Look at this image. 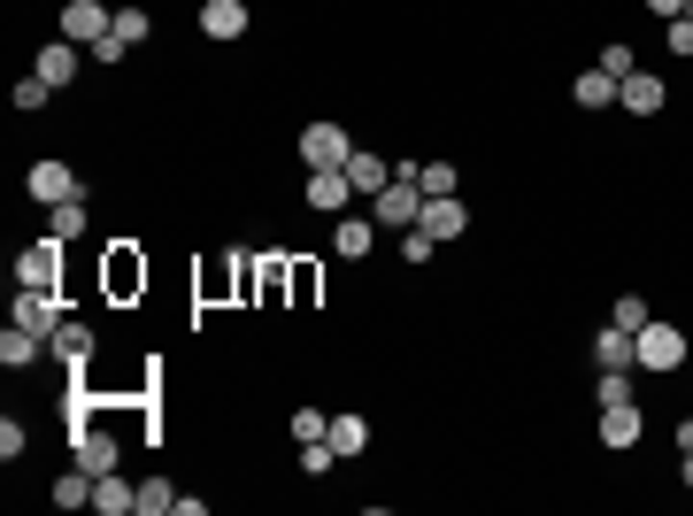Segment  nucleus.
Instances as JSON below:
<instances>
[{"label":"nucleus","instance_id":"7","mask_svg":"<svg viewBox=\"0 0 693 516\" xmlns=\"http://www.w3.org/2000/svg\"><path fill=\"white\" fill-rule=\"evenodd\" d=\"M663 101H671V85H663L655 70H632V78L617 85V109H624V116H663Z\"/></svg>","mask_w":693,"mask_h":516},{"label":"nucleus","instance_id":"20","mask_svg":"<svg viewBox=\"0 0 693 516\" xmlns=\"http://www.w3.org/2000/svg\"><path fill=\"white\" fill-rule=\"evenodd\" d=\"M46 239H62V247H70V239H85V193L46 208Z\"/></svg>","mask_w":693,"mask_h":516},{"label":"nucleus","instance_id":"8","mask_svg":"<svg viewBox=\"0 0 693 516\" xmlns=\"http://www.w3.org/2000/svg\"><path fill=\"white\" fill-rule=\"evenodd\" d=\"M15 286H62V239H39V247H23L15 255Z\"/></svg>","mask_w":693,"mask_h":516},{"label":"nucleus","instance_id":"6","mask_svg":"<svg viewBox=\"0 0 693 516\" xmlns=\"http://www.w3.org/2000/svg\"><path fill=\"white\" fill-rule=\"evenodd\" d=\"M108 31H116V16H108L101 0H70V8H62V39H77V47H101Z\"/></svg>","mask_w":693,"mask_h":516},{"label":"nucleus","instance_id":"37","mask_svg":"<svg viewBox=\"0 0 693 516\" xmlns=\"http://www.w3.org/2000/svg\"><path fill=\"white\" fill-rule=\"evenodd\" d=\"M671 54H686V62H693V16H679V23H671Z\"/></svg>","mask_w":693,"mask_h":516},{"label":"nucleus","instance_id":"10","mask_svg":"<svg viewBox=\"0 0 693 516\" xmlns=\"http://www.w3.org/2000/svg\"><path fill=\"white\" fill-rule=\"evenodd\" d=\"M416 224H424V231L447 247V239H463V231H470V208H463L455 193H439V200H424V216H416Z\"/></svg>","mask_w":693,"mask_h":516},{"label":"nucleus","instance_id":"19","mask_svg":"<svg viewBox=\"0 0 693 516\" xmlns=\"http://www.w3.org/2000/svg\"><path fill=\"white\" fill-rule=\"evenodd\" d=\"M46 354L70 362V370H85V362H93V332H85V324H62V332L46 340Z\"/></svg>","mask_w":693,"mask_h":516},{"label":"nucleus","instance_id":"39","mask_svg":"<svg viewBox=\"0 0 693 516\" xmlns=\"http://www.w3.org/2000/svg\"><path fill=\"white\" fill-rule=\"evenodd\" d=\"M686 447H693V416H686V424H679V455H686Z\"/></svg>","mask_w":693,"mask_h":516},{"label":"nucleus","instance_id":"2","mask_svg":"<svg viewBox=\"0 0 693 516\" xmlns=\"http://www.w3.org/2000/svg\"><path fill=\"white\" fill-rule=\"evenodd\" d=\"M370 216H377V231H408V224L424 216V185H416V177H385V193H377Z\"/></svg>","mask_w":693,"mask_h":516},{"label":"nucleus","instance_id":"26","mask_svg":"<svg viewBox=\"0 0 693 516\" xmlns=\"http://www.w3.org/2000/svg\"><path fill=\"white\" fill-rule=\"evenodd\" d=\"M116 39H124V47H147V39H155V16H147V8H116Z\"/></svg>","mask_w":693,"mask_h":516},{"label":"nucleus","instance_id":"41","mask_svg":"<svg viewBox=\"0 0 693 516\" xmlns=\"http://www.w3.org/2000/svg\"><path fill=\"white\" fill-rule=\"evenodd\" d=\"M686 16H693V0H686Z\"/></svg>","mask_w":693,"mask_h":516},{"label":"nucleus","instance_id":"17","mask_svg":"<svg viewBox=\"0 0 693 516\" xmlns=\"http://www.w3.org/2000/svg\"><path fill=\"white\" fill-rule=\"evenodd\" d=\"M39 354H46V340H39V332H23V324H8V332H0V370H31Z\"/></svg>","mask_w":693,"mask_h":516},{"label":"nucleus","instance_id":"27","mask_svg":"<svg viewBox=\"0 0 693 516\" xmlns=\"http://www.w3.org/2000/svg\"><path fill=\"white\" fill-rule=\"evenodd\" d=\"M393 247H401V262H432V255H439V239H432L424 224H408V231H393Z\"/></svg>","mask_w":693,"mask_h":516},{"label":"nucleus","instance_id":"34","mask_svg":"<svg viewBox=\"0 0 693 516\" xmlns=\"http://www.w3.org/2000/svg\"><path fill=\"white\" fill-rule=\"evenodd\" d=\"M46 93H54V85H46L39 70H31V78H15V109H46Z\"/></svg>","mask_w":693,"mask_h":516},{"label":"nucleus","instance_id":"36","mask_svg":"<svg viewBox=\"0 0 693 516\" xmlns=\"http://www.w3.org/2000/svg\"><path fill=\"white\" fill-rule=\"evenodd\" d=\"M293 440H332V424H324V409H293Z\"/></svg>","mask_w":693,"mask_h":516},{"label":"nucleus","instance_id":"5","mask_svg":"<svg viewBox=\"0 0 693 516\" xmlns=\"http://www.w3.org/2000/svg\"><path fill=\"white\" fill-rule=\"evenodd\" d=\"M23 193H31L39 208H54V200H77L85 185H77V171H70V163H54V155H46V163H31V177H23Z\"/></svg>","mask_w":693,"mask_h":516},{"label":"nucleus","instance_id":"38","mask_svg":"<svg viewBox=\"0 0 693 516\" xmlns=\"http://www.w3.org/2000/svg\"><path fill=\"white\" fill-rule=\"evenodd\" d=\"M648 8H655L663 23H679V16H686V0H648Z\"/></svg>","mask_w":693,"mask_h":516},{"label":"nucleus","instance_id":"40","mask_svg":"<svg viewBox=\"0 0 693 516\" xmlns=\"http://www.w3.org/2000/svg\"><path fill=\"white\" fill-rule=\"evenodd\" d=\"M679 478H686V494H693V447H686V463H679Z\"/></svg>","mask_w":693,"mask_h":516},{"label":"nucleus","instance_id":"16","mask_svg":"<svg viewBox=\"0 0 693 516\" xmlns=\"http://www.w3.org/2000/svg\"><path fill=\"white\" fill-rule=\"evenodd\" d=\"M332 247H340L346 262H362V255L377 247V216H340V231H332Z\"/></svg>","mask_w":693,"mask_h":516},{"label":"nucleus","instance_id":"29","mask_svg":"<svg viewBox=\"0 0 693 516\" xmlns=\"http://www.w3.org/2000/svg\"><path fill=\"white\" fill-rule=\"evenodd\" d=\"M163 509H177L170 478H139V516H163Z\"/></svg>","mask_w":693,"mask_h":516},{"label":"nucleus","instance_id":"4","mask_svg":"<svg viewBox=\"0 0 693 516\" xmlns=\"http://www.w3.org/2000/svg\"><path fill=\"white\" fill-rule=\"evenodd\" d=\"M15 324H23V332H39V340H54L70 317H62V301H54L46 286H15Z\"/></svg>","mask_w":693,"mask_h":516},{"label":"nucleus","instance_id":"9","mask_svg":"<svg viewBox=\"0 0 693 516\" xmlns=\"http://www.w3.org/2000/svg\"><path fill=\"white\" fill-rule=\"evenodd\" d=\"M301 200H309L317 216H346V200H354V185H346V171H309V185H301Z\"/></svg>","mask_w":693,"mask_h":516},{"label":"nucleus","instance_id":"1","mask_svg":"<svg viewBox=\"0 0 693 516\" xmlns=\"http://www.w3.org/2000/svg\"><path fill=\"white\" fill-rule=\"evenodd\" d=\"M679 362H686V332H679V324L648 317V324L632 332V370H679Z\"/></svg>","mask_w":693,"mask_h":516},{"label":"nucleus","instance_id":"13","mask_svg":"<svg viewBox=\"0 0 693 516\" xmlns=\"http://www.w3.org/2000/svg\"><path fill=\"white\" fill-rule=\"evenodd\" d=\"M31 70H39V78L62 93V85L77 78V39H54V47H39V54H31Z\"/></svg>","mask_w":693,"mask_h":516},{"label":"nucleus","instance_id":"32","mask_svg":"<svg viewBox=\"0 0 693 516\" xmlns=\"http://www.w3.org/2000/svg\"><path fill=\"white\" fill-rule=\"evenodd\" d=\"M593 70H609V78H617V85H624V78H632V70H640V54H632V47H601V62H593Z\"/></svg>","mask_w":693,"mask_h":516},{"label":"nucleus","instance_id":"14","mask_svg":"<svg viewBox=\"0 0 693 516\" xmlns=\"http://www.w3.org/2000/svg\"><path fill=\"white\" fill-rule=\"evenodd\" d=\"M640 401H617V409H601V447H640Z\"/></svg>","mask_w":693,"mask_h":516},{"label":"nucleus","instance_id":"12","mask_svg":"<svg viewBox=\"0 0 693 516\" xmlns=\"http://www.w3.org/2000/svg\"><path fill=\"white\" fill-rule=\"evenodd\" d=\"M70 455H77L93 478H108V471H116V432H93V424H77V432H70Z\"/></svg>","mask_w":693,"mask_h":516},{"label":"nucleus","instance_id":"15","mask_svg":"<svg viewBox=\"0 0 693 516\" xmlns=\"http://www.w3.org/2000/svg\"><path fill=\"white\" fill-rule=\"evenodd\" d=\"M200 31L208 39H239L247 31V0H200Z\"/></svg>","mask_w":693,"mask_h":516},{"label":"nucleus","instance_id":"23","mask_svg":"<svg viewBox=\"0 0 693 516\" xmlns=\"http://www.w3.org/2000/svg\"><path fill=\"white\" fill-rule=\"evenodd\" d=\"M346 185H354V193H385V163L354 147V155H346Z\"/></svg>","mask_w":693,"mask_h":516},{"label":"nucleus","instance_id":"18","mask_svg":"<svg viewBox=\"0 0 693 516\" xmlns=\"http://www.w3.org/2000/svg\"><path fill=\"white\" fill-rule=\"evenodd\" d=\"M93 509H101V516H132V509H139V486H132V478H116V471H108V478H101V486H93Z\"/></svg>","mask_w":693,"mask_h":516},{"label":"nucleus","instance_id":"24","mask_svg":"<svg viewBox=\"0 0 693 516\" xmlns=\"http://www.w3.org/2000/svg\"><path fill=\"white\" fill-rule=\"evenodd\" d=\"M593 362H601V370H632V332H617V324H609V332L593 340Z\"/></svg>","mask_w":693,"mask_h":516},{"label":"nucleus","instance_id":"3","mask_svg":"<svg viewBox=\"0 0 693 516\" xmlns=\"http://www.w3.org/2000/svg\"><path fill=\"white\" fill-rule=\"evenodd\" d=\"M346 155H354L346 124H301V163L309 171H346Z\"/></svg>","mask_w":693,"mask_h":516},{"label":"nucleus","instance_id":"11","mask_svg":"<svg viewBox=\"0 0 693 516\" xmlns=\"http://www.w3.org/2000/svg\"><path fill=\"white\" fill-rule=\"evenodd\" d=\"M139 286H147V255H139L132 239H124V247H108V293H116V301H132Z\"/></svg>","mask_w":693,"mask_h":516},{"label":"nucleus","instance_id":"25","mask_svg":"<svg viewBox=\"0 0 693 516\" xmlns=\"http://www.w3.org/2000/svg\"><path fill=\"white\" fill-rule=\"evenodd\" d=\"M332 447H340V463H346V455H362V447H370V424H362L354 409H346V416H332Z\"/></svg>","mask_w":693,"mask_h":516},{"label":"nucleus","instance_id":"31","mask_svg":"<svg viewBox=\"0 0 693 516\" xmlns=\"http://www.w3.org/2000/svg\"><path fill=\"white\" fill-rule=\"evenodd\" d=\"M332 463H340V447H332V440H301V471H309V478H324Z\"/></svg>","mask_w":693,"mask_h":516},{"label":"nucleus","instance_id":"21","mask_svg":"<svg viewBox=\"0 0 693 516\" xmlns=\"http://www.w3.org/2000/svg\"><path fill=\"white\" fill-rule=\"evenodd\" d=\"M93 486H101V478H93V471L77 463L70 478H54V509H93Z\"/></svg>","mask_w":693,"mask_h":516},{"label":"nucleus","instance_id":"28","mask_svg":"<svg viewBox=\"0 0 693 516\" xmlns=\"http://www.w3.org/2000/svg\"><path fill=\"white\" fill-rule=\"evenodd\" d=\"M416 185H424V200H439V193H455L463 177H455V163H424V171H416Z\"/></svg>","mask_w":693,"mask_h":516},{"label":"nucleus","instance_id":"35","mask_svg":"<svg viewBox=\"0 0 693 516\" xmlns=\"http://www.w3.org/2000/svg\"><path fill=\"white\" fill-rule=\"evenodd\" d=\"M293 309H317V262H293Z\"/></svg>","mask_w":693,"mask_h":516},{"label":"nucleus","instance_id":"30","mask_svg":"<svg viewBox=\"0 0 693 516\" xmlns=\"http://www.w3.org/2000/svg\"><path fill=\"white\" fill-rule=\"evenodd\" d=\"M648 317H655V309H648V301H640V293H624V301H617V309H609V324H617V332H640V324H648Z\"/></svg>","mask_w":693,"mask_h":516},{"label":"nucleus","instance_id":"22","mask_svg":"<svg viewBox=\"0 0 693 516\" xmlns=\"http://www.w3.org/2000/svg\"><path fill=\"white\" fill-rule=\"evenodd\" d=\"M570 101H578V109H609V101H617V78H609V70H586V78L570 85Z\"/></svg>","mask_w":693,"mask_h":516},{"label":"nucleus","instance_id":"33","mask_svg":"<svg viewBox=\"0 0 693 516\" xmlns=\"http://www.w3.org/2000/svg\"><path fill=\"white\" fill-rule=\"evenodd\" d=\"M593 401H601V409H617V401H632V378H624V370H601V385H593Z\"/></svg>","mask_w":693,"mask_h":516}]
</instances>
